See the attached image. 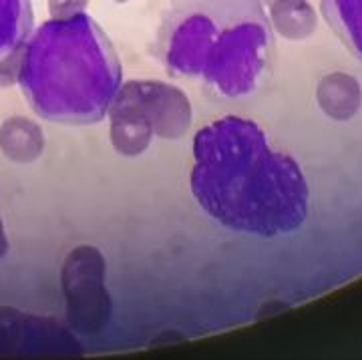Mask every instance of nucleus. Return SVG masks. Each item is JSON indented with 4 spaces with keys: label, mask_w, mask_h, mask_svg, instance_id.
Returning a JSON list of instances; mask_svg holds the SVG:
<instances>
[{
    "label": "nucleus",
    "mask_w": 362,
    "mask_h": 360,
    "mask_svg": "<svg viewBox=\"0 0 362 360\" xmlns=\"http://www.w3.org/2000/svg\"><path fill=\"white\" fill-rule=\"evenodd\" d=\"M0 149L14 163H33L45 149L42 129L26 117H11L0 125Z\"/></svg>",
    "instance_id": "obj_8"
},
{
    "label": "nucleus",
    "mask_w": 362,
    "mask_h": 360,
    "mask_svg": "<svg viewBox=\"0 0 362 360\" xmlns=\"http://www.w3.org/2000/svg\"><path fill=\"white\" fill-rule=\"evenodd\" d=\"M115 2H127V0H115Z\"/></svg>",
    "instance_id": "obj_15"
},
{
    "label": "nucleus",
    "mask_w": 362,
    "mask_h": 360,
    "mask_svg": "<svg viewBox=\"0 0 362 360\" xmlns=\"http://www.w3.org/2000/svg\"><path fill=\"white\" fill-rule=\"evenodd\" d=\"M35 28L30 0H0V87L18 81L21 57Z\"/></svg>",
    "instance_id": "obj_6"
},
{
    "label": "nucleus",
    "mask_w": 362,
    "mask_h": 360,
    "mask_svg": "<svg viewBox=\"0 0 362 360\" xmlns=\"http://www.w3.org/2000/svg\"><path fill=\"white\" fill-rule=\"evenodd\" d=\"M6 252H8V240H6L4 226H2V219H0V257L6 256Z\"/></svg>",
    "instance_id": "obj_13"
},
{
    "label": "nucleus",
    "mask_w": 362,
    "mask_h": 360,
    "mask_svg": "<svg viewBox=\"0 0 362 360\" xmlns=\"http://www.w3.org/2000/svg\"><path fill=\"white\" fill-rule=\"evenodd\" d=\"M272 28L288 40H304L316 30L318 16L306 0H286L270 8Z\"/></svg>",
    "instance_id": "obj_10"
},
{
    "label": "nucleus",
    "mask_w": 362,
    "mask_h": 360,
    "mask_svg": "<svg viewBox=\"0 0 362 360\" xmlns=\"http://www.w3.org/2000/svg\"><path fill=\"white\" fill-rule=\"evenodd\" d=\"M89 0H49V11L52 18H66L73 14L85 13Z\"/></svg>",
    "instance_id": "obj_12"
},
{
    "label": "nucleus",
    "mask_w": 362,
    "mask_h": 360,
    "mask_svg": "<svg viewBox=\"0 0 362 360\" xmlns=\"http://www.w3.org/2000/svg\"><path fill=\"white\" fill-rule=\"evenodd\" d=\"M109 115L145 119L163 139L183 137L192 127V103L185 93L161 81H129L119 87Z\"/></svg>",
    "instance_id": "obj_4"
},
{
    "label": "nucleus",
    "mask_w": 362,
    "mask_h": 360,
    "mask_svg": "<svg viewBox=\"0 0 362 360\" xmlns=\"http://www.w3.org/2000/svg\"><path fill=\"white\" fill-rule=\"evenodd\" d=\"M192 193L233 232L276 238L300 230L310 190L294 157L272 149L256 121L228 115L197 131Z\"/></svg>",
    "instance_id": "obj_1"
},
{
    "label": "nucleus",
    "mask_w": 362,
    "mask_h": 360,
    "mask_svg": "<svg viewBox=\"0 0 362 360\" xmlns=\"http://www.w3.org/2000/svg\"><path fill=\"white\" fill-rule=\"evenodd\" d=\"M274 51L262 0H173L156 40L171 75L195 79L220 97L256 91Z\"/></svg>",
    "instance_id": "obj_2"
},
{
    "label": "nucleus",
    "mask_w": 362,
    "mask_h": 360,
    "mask_svg": "<svg viewBox=\"0 0 362 360\" xmlns=\"http://www.w3.org/2000/svg\"><path fill=\"white\" fill-rule=\"evenodd\" d=\"M111 143L117 151L125 157H137L141 155L153 137L151 125L135 115H111Z\"/></svg>",
    "instance_id": "obj_11"
},
{
    "label": "nucleus",
    "mask_w": 362,
    "mask_h": 360,
    "mask_svg": "<svg viewBox=\"0 0 362 360\" xmlns=\"http://www.w3.org/2000/svg\"><path fill=\"white\" fill-rule=\"evenodd\" d=\"M105 262L99 250L81 245L71 252L63 268V292L69 318L78 330L95 332L109 316V296L103 286Z\"/></svg>",
    "instance_id": "obj_5"
},
{
    "label": "nucleus",
    "mask_w": 362,
    "mask_h": 360,
    "mask_svg": "<svg viewBox=\"0 0 362 360\" xmlns=\"http://www.w3.org/2000/svg\"><path fill=\"white\" fill-rule=\"evenodd\" d=\"M280 2H286V0H262V4H266L268 8L276 6V4H280Z\"/></svg>",
    "instance_id": "obj_14"
},
{
    "label": "nucleus",
    "mask_w": 362,
    "mask_h": 360,
    "mask_svg": "<svg viewBox=\"0 0 362 360\" xmlns=\"http://www.w3.org/2000/svg\"><path fill=\"white\" fill-rule=\"evenodd\" d=\"M18 85L47 121H101L121 87V63L111 39L89 14L47 21L26 40Z\"/></svg>",
    "instance_id": "obj_3"
},
{
    "label": "nucleus",
    "mask_w": 362,
    "mask_h": 360,
    "mask_svg": "<svg viewBox=\"0 0 362 360\" xmlns=\"http://www.w3.org/2000/svg\"><path fill=\"white\" fill-rule=\"evenodd\" d=\"M320 6L334 35L362 61V0H322Z\"/></svg>",
    "instance_id": "obj_9"
},
{
    "label": "nucleus",
    "mask_w": 362,
    "mask_h": 360,
    "mask_svg": "<svg viewBox=\"0 0 362 360\" xmlns=\"http://www.w3.org/2000/svg\"><path fill=\"white\" fill-rule=\"evenodd\" d=\"M316 99L324 115L334 121H349L362 107L361 83L349 73H330L320 79Z\"/></svg>",
    "instance_id": "obj_7"
}]
</instances>
